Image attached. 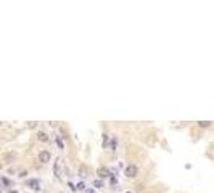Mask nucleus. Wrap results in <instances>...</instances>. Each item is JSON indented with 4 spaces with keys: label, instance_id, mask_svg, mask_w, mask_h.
<instances>
[{
    "label": "nucleus",
    "instance_id": "f257e3e1",
    "mask_svg": "<svg viewBox=\"0 0 214 193\" xmlns=\"http://www.w3.org/2000/svg\"><path fill=\"white\" fill-rule=\"evenodd\" d=\"M137 174H139V167H137V166H134V164H129V166L126 167V175H127V177L134 179V177H137Z\"/></svg>",
    "mask_w": 214,
    "mask_h": 193
},
{
    "label": "nucleus",
    "instance_id": "f03ea898",
    "mask_svg": "<svg viewBox=\"0 0 214 193\" xmlns=\"http://www.w3.org/2000/svg\"><path fill=\"white\" fill-rule=\"evenodd\" d=\"M50 159H52V155H50L48 151H40V153H39V161H40V163L45 164V163H48Z\"/></svg>",
    "mask_w": 214,
    "mask_h": 193
},
{
    "label": "nucleus",
    "instance_id": "7ed1b4c3",
    "mask_svg": "<svg viewBox=\"0 0 214 193\" xmlns=\"http://www.w3.org/2000/svg\"><path fill=\"white\" fill-rule=\"evenodd\" d=\"M97 174H98V177H100V179H105V177H111V174L108 172V169H105V167H100V169L97 171Z\"/></svg>",
    "mask_w": 214,
    "mask_h": 193
},
{
    "label": "nucleus",
    "instance_id": "20e7f679",
    "mask_svg": "<svg viewBox=\"0 0 214 193\" xmlns=\"http://www.w3.org/2000/svg\"><path fill=\"white\" fill-rule=\"evenodd\" d=\"M27 185H29V187H32L34 190H39L40 187H39V180H37V179H32V180H29V182H27Z\"/></svg>",
    "mask_w": 214,
    "mask_h": 193
},
{
    "label": "nucleus",
    "instance_id": "39448f33",
    "mask_svg": "<svg viewBox=\"0 0 214 193\" xmlns=\"http://www.w3.org/2000/svg\"><path fill=\"white\" fill-rule=\"evenodd\" d=\"M37 139H39L40 142H44V143H45V142H48V135H47L45 132H39V134H37Z\"/></svg>",
    "mask_w": 214,
    "mask_h": 193
},
{
    "label": "nucleus",
    "instance_id": "423d86ee",
    "mask_svg": "<svg viewBox=\"0 0 214 193\" xmlns=\"http://www.w3.org/2000/svg\"><path fill=\"white\" fill-rule=\"evenodd\" d=\"M79 175L84 179V177H87V167H85V166H81L79 167Z\"/></svg>",
    "mask_w": 214,
    "mask_h": 193
},
{
    "label": "nucleus",
    "instance_id": "0eeeda50",
    "mask_svg": "<svg viewBox=\"0 0 214 193\" xmlns=\"http://www.w3.org/2000/svg\"><path fill=\"white\" fill-rule=\"evenodd\" d=\"M209 124H211L209 121H198V126L200 127H209Z\"/></svg>",
    "mask_w": 214,
    "mask_h": 193
},
{
    "label": "nucleus",
    "instance_id": "6e6552de",
    "mask_svg": "<svg viewBox=\"0 0 214 193\" xmlns=\"http://www.w3.org/2000/svg\"><path fill=\"white\" fill-rule=\"evenodd\" d=\"M94 185H95L97 188H100V187H103V180H102V179H97V180L94 182Z\"/></svg>",
    "mask_w": 214,
    "mask_h": 193
},
{
    "label": "nucleus",
    "instance_id": "1a4fd4ad",
    "mask_svg": "<svg viewBox=\"0 0 214 193\" xmlns=\"http://www.w3.org/2000/svg\"><path fill=\"white\" fill-rule=\"evenodd\" d=\"M110 147H111V150H116V147H118V140H116V139H113V140H111V143H110Z\"/></svg>",
    "mask_w": 214,
    "mask_h": 193
},
{
    "label": "nucleus",
    "instance_id": "9d476101",
    "mask_svg": "<svg viewBox=\"0 0 214 193\" xmlns=\"http://www.w3.org/2000/svg\"><path fill=\"white\" fill-rule=\"evenodd\" d=\"M103 147H108V135L103 134Z\"/></svg>",
    "mask_w": 214,
    "mask_h": 193
},
{
    "label": "nucleus",
    "instance_id": "9b49d317",
    "mask_svg": "<svg viewBox=\"0 0 214 193\" xmlns=\"http://www.w3.org/2000/svg\"><path fill=\"white\" fill-rule=\"evenodd\" d=\"M2 183H3V185H10V180H8L6 177H2Z\"/></svg>",
    "mask_w": 214,
    "mask_h": 193
},
{
    "label": "nucleus",
    "instance_id": "f8f14e48",
    "mask_svg": "<svg viewBox=\"0 0 214 193\" xmlns=\"http://www.w3.org/2000/svg\"><path fill=\"white\" fill-rule=\"evenodd\" d=\"M84 188H85V185H84L82 182H81V183H77V190H84Z\"/></svg>",
    "mask_w": 214,
    "mask_h": 193
},
{
    "label": "nucleus",
    "instance_id": "ddd939ff",
    "mask_svg": "<svg viewBox=\"0 0 214 193\" xmlns=\"http://www.w3.org/2000/svg\"><path fill=\"white\" fill-rule=\"evenodd\" d=\"M110 180H111V183H113V185H115V183H116V182H118V180H116V177H115V175H111V177H110Z\"/></svg>",
    "mask_w": 214,
    "mask_h": 193
},
{
    "label": "nucleus",
    "instance_id": "4468645a",
    "mask_svg": "<svg viewBox=\"0 0 214 193\" xmlns=\"http://www.w3.org/2000/svg\"><path fill=\"white\" fill-rule=\"evenodd\" d=\"M56 143H58V147H60V148H63V142H61L60 139H56Z\"/></svg>",
    "mask_w": 214,
    "mask_h": 193
}]
</instances>
